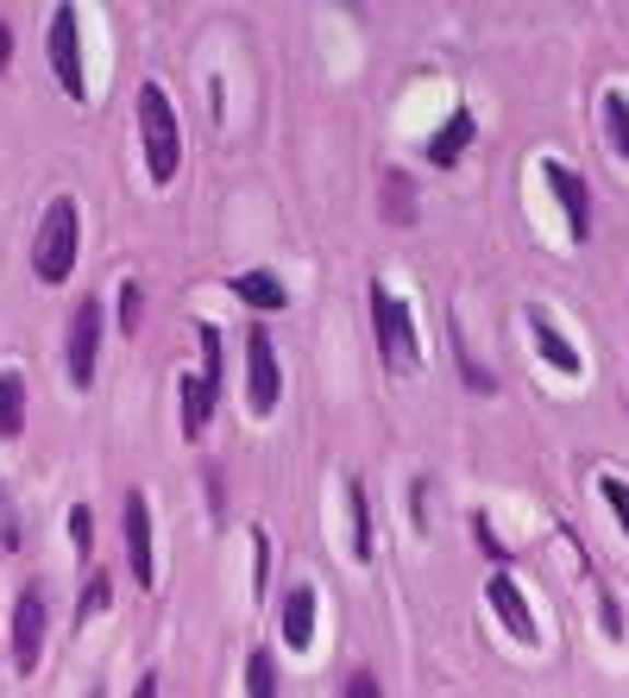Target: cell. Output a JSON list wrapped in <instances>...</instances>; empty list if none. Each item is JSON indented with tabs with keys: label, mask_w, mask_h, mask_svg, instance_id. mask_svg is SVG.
Returning <instances> with one entry per match:
<instances>
[{
	"label": "cell",
	"mask_w": 629,
	"mask_h": 698,
	"mask_svg": "<svg viewBox=\"0 0 629 698\" xmlns=\"http://www.w3.org/2000/svg\"><path fill=\"white\" fill-rule=\"evenodd\" d=\"M139 132H145V171H151V183H171L176 164H183V126H176V107L164 101L158 82L139 89Z\"/></svg>",
	"instance_id": "1"
},
{
	"label": "cell",
	"mask_w": 629,
	"mask_h": 698,
	"mask_svg": "<svg viewBox=\"0 0 629 698\" xmlns=\"http://www.w3.org/2000/svg\"><path fill=\"white\" fill-rule=\"evenodd\" d=\"M75 233H82V214H75L70 196H57L38 221V240H32V271L45 283H63L75 271Z\"/></svg>",
	"instance_id": "2"
},
{
	"label": "cell",
	"mask_w": 629,
	"mask_h": 698,
	"mask_svg": "<svg viewBox=\"0 0 629 698\" xmlns=\"http://www.w3.org/2000/svg\"><path fill=\"white\" fill-rule=\"evenodd\" d=\"M372 327H377L384 365H391V372H416V359H422V347H416V315H409L384 283H372Z\"/></svg>",
	"instance_id": "3"
},
{
	"label": "cell",
	"mask_w": 629,
	"mask_h": 698,
	"mask_svg": "<svg viewBox=\"0 0 629 698\" xmlns=\"http://www.w3.org/2000/svg\"><path fill=\"white\" fill-rule=\"evenodd\" d=\"M45 629H50V598L45 585H25L13 598V617H7V636H13V674H32L38 654H45Z\"/></svg>",
	"instance_id": "4"
},
{
	"label": "cell",
	"mask_w": 629,
	"mask_h": 698,
	"mask_svg": "<svg viewBox=\"0 0 629 698\" xmlns=\"http://www.w3.org/2000/svg\"><path fill=\"white\" fill-rule=\"evenodd\" d=\"M50 70H57L70 101H89V82H82V13L75 7L50 13Z\"/></svg>",
	"instance_id": "5"
},
{
	"label": "cell",
	"mask_w": 629,
	"mask_h": 698,
	"mask_svg": "<svg viewBox=\"0 0 629 698\" xmlns=\"http://www.w3.org/2000/svg\"><path fill=\"white\" fill-rule=\"evenodd\" d=\"M95 359H101V302L82 296L70 315V340H63V365H70V384L89 391L95 384Z\"/></svg>",
	"instance_id": "6"
},
{
	"label": "cell",
	"mask_w": 629,
	"mask_h": 698,
	"mask_svg": "<svg viewBox=\"0 0 629 698\" xmlns=\"http://www.w3.org/2000/svg\"><path fill=\"white\" fill-rule=\"evenodd\" d=\"M246 403H252V416H271L283 403V372H277V352L265 327L246 334Z\"/></svg>",
	"instance_id": "7"
},
{
	"label": "cell",
	"mask_w": 629,
	"mask_h": 698,
	"mask_svg": "<svg viewBox=\"0 0 629 698\" xmlns=\"http://www.w3.org/2000/svg\"><path fill=\"white\" fill-rule=\"evenodd\" d=\"M541 176L554 183V196H560V208H567V233L585 246V240H592V201H585V176L567 171L560 158H548V164H541Z\"/></svg>",
	"instance_id": "8"
},
{
	"label": "cell",
	"mask_w": 629,
	"mask_h": 698,
	"mask_svg": "<svg viewBox=\"0 0 629 698\" xmlns=\"http://www.w3.org/2000/svg\"><path fill=\"white\" fill-rule=\"evenodd\" d=\"M120 528H126V567H132V579H139V585H151V510H145V498H139V491H126Z\"/></svg>",
	"instance_id": "9"
},
{
	"label": "cell",
	"mask_w": 629,
	"mask_h": 698,
	"mask_svg": "<svg viewBox=\"0 0 629 698\" xmlns=\"http://www.w3.org/2000/svg\"><path fill=\"white\" fill-rule=\"evenodd\" d=\"M528 327H535V347H541V359H548L554 372H567V377H579L585 372V359H579V347L554 327V315L548 309H528Z\"/></svg>",
	"instance_id": "10"
},
{
	"label": "cell",
	"mask_w": 629,
	"mask_h": 698,
	"mask_svg": "<svg viewBox=\"0 0 629 698\" xmlns=\"http://www.w3.org/2000/svg\"><path fill=\"white\" fill-rule=\"evenodd\" d=\"M485 592H491V610L503 617V629H510L516 642H535V617H528V604H523V592H516V579L498 573Z\"/></svg>",
	"instance_id": "11"
},
{
	"label": "cell",
	"mask_w": 629,
	"mask_h": 698,
	"mask_svg": "<svg viewBox=\"0 0 629 698\" xmlns=\"http://www.w3.org/2000/svg\"><path fill=\"white\" fill-rule=\"evenodd\" d=\"M283 642L290 649H308L315 642V585H296L283 598Z\"/></svg>",
	"instance_id": "12"
},
{
	"label": "cell",
	"mask_w": 629,
	"mask_h": 698,
	"mask_svg": "<svg viewBox=\"0 0 629 698\" xmlns=\"http://www.w3.org/2000/svg\"><path fill=\"white\" fill-rule=\"evenodd\" d=\"M176 391H183V434H189V441H201L208 409H214V384H208V377H183Z\"/></svg>",
	"instance_id": "13"
},
{
	"label": "cell",
	"mask_w": 629,
	"mask_h": 698,
	"mask_svg": "<svg viewBox=\"0 0 629 698\" xmlns=\"http://www.w3.org/2000/svg\"><path fill=\"white\" fill-rule=\"evenodd\" d=\"M473 132H478V120H473V114H453V120L441 126V132H434V146H428V158H434L441 171H447V164H459V151L473 146Z\"/></svg>",
	"instance_id": "14"
},
{
	"label": "cell",
	"mask_w": 629,
	"mask_h": 698,
	"mask_svg": "<svg viewBox=\"0 0 629 698\" xmlns=\"http://www.w3.org/2000/svg\"><path fill=\"white\" fill-rule=\"evenodd\" d=\"M233 296L246 302V309H283L290 290H283L271 271H246V277H233Z\"/></svg>",
	"instance_id": "15"
},
{
	"label": "cell",
	"mask_w": 629,
	"mask_h": 698,
	"mask_svg": "<svg viewBox=\"0 0 629 698\" xmlns=\"http://www.w3.org/2000/svg\"><path fill=\"white\" fill-rule=\"evenodd\" d=\"M20 428H25V377L0 372V441H13Z\"/></svg>",
	"instance_id": "16"
},
{
	"label": "cell",
	"mask_w": 629,
	"mask_h": 698,
	"mask_svg": "<svg viewBox=\"0 0 629 698\" xmlns=\"http://www.w3.org/2000/svg\"><path fill=\"white\" fill-rule=\"evenodd\" d=\"M384 221L391 226H416V189L403 171H384Z\"/></svg>",
	"instance_id": "17"
},
{
	"label": "cell",
	"mask_w": 629,
	"mask_h": 698,
	"mask_svg": "<svg viewBox=\"0 0 629 698\" xmlns=\"http://www.w3.org/2000/svg\"><path fill=\"white\" fill-rule=\"evenodd\" d=\"M352 560L365 567L372 560V503H365V478H352Z\"/></svg>",
	"instance_id": "18"
},
{
	"label": "cell",
	"mask_w": 629,
	"mask_h": 698,
	"mask_svg": "<svg viewBox=\"0 0 629 698\" xmlns=\"http://www.w3.org/2000/svg\"><path fill=\"white\" fill-rule=\"evenodd\" d=\"M604 132H610V151H624V164H629V95L624 89L604 95Z\"/></svg>",
	"instance_id": "19"
},
{
	"label": "cell",
	"mask_w": 629,
	"mask_h": 698,
	"mask_svg": "<svg viewBox=\"0 0 629 698\" xmlns=\"http://www.w3.org/2000/svg\"><path fill=\"white\" fill-rule=\"evenodd\" d=\"M246 698H277V667L265 649L246 654Z\"/></svg>",
	"instance_id": "20"
},
{
	"label": "cell",
	"mask_w": 629,
	"mask_h": 698,
	"mask_svg": "<svg viewBox=\"0 0 629 698\" xmlns=\"http://www.w3.org/2000/svg\"><path fill=\"white\" fill-rule=\"evenodd\" d=\"M598 491H604V503H610V516H617V523H624V535H629V485L617 473H604Z\"/></svg>",
	"instance_id": "21"
},
{
	"label": "cell",
	"mask_w": 629,
	"mask_h": 698,
	"mask_svg": "<svg viewBox=\"0 0 629 698\" xmlns=\"http://www.w3.org/2000/svg\"><path fill=\"white\" fill-rule=\"evenodd\" d=\"M107 604H114V579L95 573V579H89V592H82V624H89V617H101Z\"/></svg>",
	"instance_id": "22"
},
{
	"label": "cell",
	"mask_w": 629,
	"mask_h": 698,
	"mask_svg": "<svg viewBox=\"0 0 629 698\" xmlns=\"http://www.w3.org/2000/svg\"><path fill=\"white\" fill-rule=\"evenodd\" d=\"M70 542H75V554L95 548V516H89V503H75L70 510Z\"/></svg>",
	"instance_id": "23"
},
{
	"label": "cell",
	"mask_w": 629,
	"mask_h": 698,
	"mask_svg": "<svg viewBox=\"0 0 629 698\" xmlns=\"http://www.w3.org/2000/svg\"><path fill=\"white\" fill-rule=\"evenodd\" d=\"M139 309H145L139 283H120V334H132V327H139Z\"/></svg>",
	"instance_id": "24"
},
{
	"label": "cell",
	"mask_w": 629,
	"mask_h": 698,
	"mask_svg": "<svg viewBox=\"0 0 629 698\" xmlns=\"http://www.w3.org/2000/svg\"><path fill=\"white\" fill-rule=\"evenodd\" d=\"M258 548H252V579H258V598H265V579H271V542H265V528L252 535Z\"/></svg>",
	"instance_id": "25"
},
{
	"label": "cell",
	"mask_w": 629,
	"mask_h": 698,
	"mask_svg": "<svg viewBox=\"0 0 629 698\" xmlns=\"http://www.w3.org/2000/svg\"><path fill=\"white\" fill-rule=\"evenodd\" d=\"M340 698H384V686H377V679L365 674V667H359V674H347V686H340Z\"/></svg>",
	"instance_id": "26"
},
{
	"label": "cell",
	"mask_w": 629,
	"mask_h": 698,
	"mask_svg": "<svg viewBox=\"0 0 629 698\" xmlns=\"http://www.w3.org/2000/svg\"><path fill=\"white\" fill-rule=\"evenodd\" d=\"M7 63H13V32L0 25V75H7Z\"/></svg>",
	"instance_id": "27"
},
{
	"label": "cell",
	"mask_w": 629,
	"mask_h": 698,
	"mask_svg": "<svg viewBox=\"0 0 629 698\" xmlns=\"http://www.w3.org/2000/svg\"><path fill=\"white\" fill-rule=\"evenodd\" d=\"M132 698H158V674H145L139 686H132Z\"/></svg>",
	"instance_id": "28"
}]
</instances>
